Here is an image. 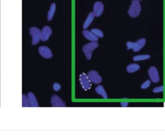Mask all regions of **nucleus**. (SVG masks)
<instances>
[{
	"mask_svg": "<svg viewBox=\"0 0 165 136\" xmlns=\"http://www.w3.org/2000/svg\"><path fill=\"white\" fill-rule=\"evenodd\" d=\"M52 34V30L51 27L48 26L44 27L41 31V40L42 41H47L49 39L50 36H51Z\"/></svg>",
	"mask_w": 165,
	"mask_h": 136,
	"instance_id": "nucleus-9",
	"label": "nucleus"
},
{
	"mask_svg": "<svg viewBox=\"0 0 165 136\" xmlns=\"http://www.w3.org/2000/svg\"><path fill=\"white\" fill-rule=\"evenodd\" d=\"M141 11V6L139 0H132V4L128 11L129 16L132 18H135L139 16Z\"/></svg>",
	"mask_w": 165,
	"mask_h": 136,
	"instance_id": "nucleus-1",
	"label": "nucleus"
},
{
	"mask_svg": "<svg viewBox=\"0 0 165 136\" xmlns=\"http://www.w3.org/2000/svg\"><path fill=\"white\" fill-rule=\"evenodd\" d=\"M150 83H151V82H150V80L146 81L145 82H144V83H143L141 85V89H148L150 86Z\"/></svg>",
	"mask_w": 165,
	"mask_h": 136,
	"instance_id": "nucleus-21",
	"label": "nucleus"
},
{
	"mask_svg": "<svg viewBox=\"0 0 165 136\" xmlns=\"http://www.w3.org/2000/svg\"><path fill=\"white\" fill-rule=\"evenodd\" d=\"M148 75L151 80L153 83H158L160 80L159 75L157 69L155 67H151L148 70Z\"/></svg>",
	"mask_w": 165,
	"mask_h": 136,
	"instance_id": "nucleus-7",
	"label": "nucleus"
},
{
	"mask_svg": "<svg viewBox=\"0 0 165 136\" xmlns=\"http://www.w3.org/2000/svg\"><path fill=\"white\" fill-rule=\"evenodd\" d=\"M104 10V5L102 2H97L94 3V9H93V13L95 17H99L103 14Z\"/></svg>",
	"mask_w": 165,
	"mask_h": 136,
	"instance_id": "nucleus-11",
	"label": "nucleus"
},
{
	"mask_svg": "<svg viewBox=\"0 0 165 136\" xmlns=\"http://www.w3.org/2000/svg\"><path fill=\"white\" fill-rule=\"evenodd\" d=\"M121 106H123V107H126L128 105V102H121Z\"/></svg>",
	"mask_w": 165,
	"mask_h": 136,
	"instance_id": "nucleus-24",
	"label": "nucleus"
},
{
	"mask_svg": "<svg viewBox=\"0 0 165 136\" xmlns=\"http://www.w3.org/2000/svg\"><path fill=\"white\" fill-rule=\"evenodd\" d=\"M140 69V66L138 65V64H135V63H132L130 64V65H128L126 67V71L128 73H134L137 72Z\"/></svg>",
	"mask_w": 165,
	"mask_h": 136,
	"instance_id": "nucleus-16",
	"label": "nucleus"
},
{
	"mask_svg": "<svg viewBox=\"0 0 165 136\" xmlns=\"http://www.w3.org/2000/svg\"><path fill=\"white\" fill-rule=\"evenodd\" d=\"M53 89L55 91H59L61 89V85L59 83H54L53 84Z\"/></svg>",
	"mask_w": 165,
	"mask_h": 136,
	"instance_id": "nucleus-23",
	"label": "nucleus"
},
{
	"mask_svg": "<svg viewBox=\"0 0 165 136\" xmlns=\"http://www.w3.org/2000/svg\"><path fill=\"white\" fill-rule=\"evenodd\" d=\"M99 46L97 41H91L89 43L86 44L83 47V52L85 54L86 58L90 60L92 58V52Z\"/></svg>",
	"mask_w": 165,
	"mask_h": 136,
	"instance_id": "nucleus-2",
	"label": "nucleus"
},
{
	"mask_svg": "<svg viewBox=\"0 0 165 136\" xmlns=\"http://www.w3.org/2000/svg\"><path fill=\"white\" fill-rule=\"evenodd\" d=\"M29 33L32 35V44L33 45H38L41 40V31L38 28L33 27H31L29 29Z\"/></svg>",
	"mask_w": 165,
	"mask_h": 136,
	"instance_id": "nucleus-4",
	"label": "nucleus"
},
{
	"mask_svg": "<svg viewBox=\"0 0 165 136\" xmlns=\"http://www.w3.org/2000/svg\"><path fill=\"white\" fill-rule=\"evenodd\" d=\"M139 1H142V0H139Z\"/></svg>",
	"mask_w": 165,
	"mask_h": 136,
	"instance_id": "nucleus-25",
	"label": "nucleus"
},
{
	"mask_svg": "<svg viewBox=\"0 0 165 136\" xmlns=\"http://www.w3.org/2000/svg\"><path fill=\"white\" fill-rule=\"evenodd\" d=\"M91 32L94 34H95L98 38H103L104 36L103 32L101 30L98 29V28H92L91 30Z\"/></svg>",
	"mask_w": 165,
	"mask_h": 136,
	"instance_id": "nucleus-19",
	"label": "nucleus"
},
{
	"mask_svg": "<svg viewBox=\"0 0 165 136\" xmlns=\"http://www.w3.org/2000/svg\"><path fill=\"white\" fill-rule=\"evenodd\" d=\"M163 90H164L163 86H160V87H155L153 90V92L154 93H160V92H163Z\"/></svg>",
	"mask_w": 165,
	"mask_h": 136,
	"instance_id": "nucleus-22",
	"label": "nucleus"
},
{
	"mask_svg": "<svg viewBox=\"0 0 165 136\" xmlns=\"http://www.w3.org/2000/svg\"><path fill=\"white\" fill-rule=\"evenodd\" d=\"M22 106L23 107H29L31 106L29 101H28V98L27 96L25 94H23L22 96Z\"/></svg>",
	"mask_w": 165,
	"mask_h": 136,
	"instance_id": "nucleus-20",
	"label": "nucleus"
},
{
	"mask_svg": "<svg viewBox=\"0 0 165 136\" xmlns=\"http://www.w3.org/2000/svg\"><path fill=\"white\" fill-rule=\"evenodd\" d=\"M27 97L28 98V101H29L31 106L32 107H38L39 104L38 102L36 99V97H35V95L33 94L32 92H28Z\"/></svg>",
	"mask_w": 165,
	"mask_h": 136,
	"instance_id": "nucleus-13",
	"label": "nucleus"
},
{
	"mask_svg": "<svg viewBox=\"0 0 165 136\" xmlns=\"http://www.w3.org/2000/svg\"><path fill=\"white\" fill-rule=\"evenodd\" d=\"M150 58V55H138V56H135L133 60L134 61H143V60H146Z\"/></svg>",
	"mask_w": 165,
	"mask_h": 136,
	"instance_id": "nucleus-18",
	"label": "nucleus"
},
{
	"mask_svg": "<svg viewBox=\"0 0 165 136\" xmlns=\"http://www.w3.org/2000/svg\"><path fill=\"white\" fill-rule=\"evenodd\" d=\"M89 80L94 84H99L102 81V77L96 70H90L87 74Z\"/></svg>",
	"mask_w": 165,
	"mask_h": 136,
	"instance_id": "nucleus-5",
	"label": "nucleus"
},
{
	"mask_svg": "<svg viewBox=\"0 0 165 136\" xmlns=\"http://www.w3.org/2000/svg\"><path fill=\"white\" fill-rule=\"evenodd\" d=\"M96 92H97V94L102 96L103 98L104 99H107L108 98V96H107V94L106 92V90H105L104 87L101 85H99L98 87H97L95 89Z\"/></svg>",
	"mask_w": 165,
	"mask_h": 136,
	"instance_id": "nucleus-15",
	"label": "nucleus"
},
{
	"mask_svg": "<svg viewBox=\"0 0 165 136\" xmlns=\"http://www.w3.org/2000/svg\"><path fill=\"white\" fill-rule=\"evenodd\" d=\"M146 44V39L142 38L139 39L137 42H131L128 41L126 43V47L128 50L132 49L133 51L135 52H139Z\"/></svg>",
	"mask_w": 165,
	"mask_h": 136,
	"instance_id": "nucleus-3",
	"label": "nucleus"
},
{
	"mask_svg": "<svg viewBox=\"0 0 165 136\" xmlns=\"http://www.w3.org/2000/svg\"><path fill=\"white\" fill-rule=\"evenodd\" d=\"M94 18H95V16H94V14L93 12H90L89 14L87 19H86V20L85 21L84 24H83V28H84V29H87V28L90 25V24L92 23V21H94Z\"/></svg>",
	"mask_w": 165,
	"mask_h": 136,
	"instance_id": "nucleus-14",
	"label": "nucleus"
},
{
	"mask_svg": "<svg viewBox=\"0 0 165 136\" xmlns=\"http://www.w3.org/2000/svg\"><path fill=\"white\" fill-rule=\"evenodd\" d=\"M83 34L84 35V37L90 41H98V37H97L95 34H93L91 31H87L86 29H84L83 31Z\"/></svg>",
	"mask_w": 165,
	"mask_h": 136,
	"instance_id": "nucleus-12",
	"label": "nucleus"
},
{
	"mask_svg": "<svg viewBox=\"0 0 165 136\" xmlns=\"http://www.w3.org/2000/svg\"><path fill=\"white\" fill-rule=\"evenodd\" d=\"M56 5L55 3H52L50 7V9L48 12V16H47V19L48 21H51L54 16V14L56 12Z\"/></svg>",
	"mask_w": 165,
	"mask_h": 136,
	"instance_id": "nucleus-17",
	"label": "nucleus"
},
{
	"mask_svg": "<svg viewBox=\"0 0 165 136\" xmlns=\"http://www.w3.org/2000/svg\"><path fill=\"white\" fill-rule=\"evenodd\" d=\"M39 54L45 59H51L52 58L53 54L51 50L45 46H41L38 48Z\"/></svg>",
	"mask_w": 165,
	"mask_h": 136,
	"instance_id": "nucleus-8",
	"label": "nucleus"
},
{
	"mask_svg": "<svg viewBox=\"0 0 165 136\" xmlns=\"http://www.w3.org/2000/svg\"><path fill=\"white\" fill-rule=\"evenodd\" d=\"M51 103L54 107H64L66 104L58 96L54 95L51 99Z\"/></svg>",
	"mask_w": 165,
	"mask_h": 136,
	"instance_id": "nucleus-10",
	"label": "nucleus"
},
{
	"mask_svg": "<svg viewBox=\"0 0 165 136\" xmlns=\"http://www.w3.org/2000/svg\"><path fill=\"white\" fill-rule=\"evenodd\" d=\"M80 81L81 87L84 90H89L91 89V81L85 74H81L80 76Z\"/></svg>",
	"mask_w": 165,
	"mask_h": 136,
	"instance_id": "nucleus-6",
	"label": "nucleus"
}]
</instances>
